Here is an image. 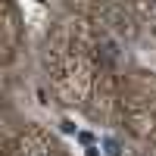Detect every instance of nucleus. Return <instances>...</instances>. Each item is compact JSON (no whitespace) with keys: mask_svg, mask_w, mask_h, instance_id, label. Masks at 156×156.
<instances>
[{"mask_svg":"<svg viewBox=\"0 0 156 156\" xmlns=\"http://www.w3.org/2000/svg\"><path fill=\"white\" fill-rule=\"evenodd\" d=\"M100 56L106 59V62H119L122 59V47H119V41H112V37H106V41H100Z\"/></svg>","mask_w":156,"mask_h":156,"instance_id":"nucleus-1","label":"nucleus"},{"mask_svg":"<svg viewBox=\"0 0 156 156\" xmlns=\"http://www.w3.org/2000/svg\"><path fill=\"white\" fill-rule=\"evenodd\" d=\"M125 144L115 137H100V156H125Z\"/></svg>","mask_w":156,"mask_h":156,"instance_id":"nucleus-2","label":"nucleus"},{"mask_svg":"<svg viewBox=\"0 0 156 156\" xmlns=\"http://www.w3.org/2000/svg\"><path fill=\"white\" fill-rule=\"evenodd\" d=\"M37 156H50V153H37Z\"/></svg>","mask_w":156,"mask_h":156,"instance_id":"nucleus-3","label":"nucleus"}]
</instances>
